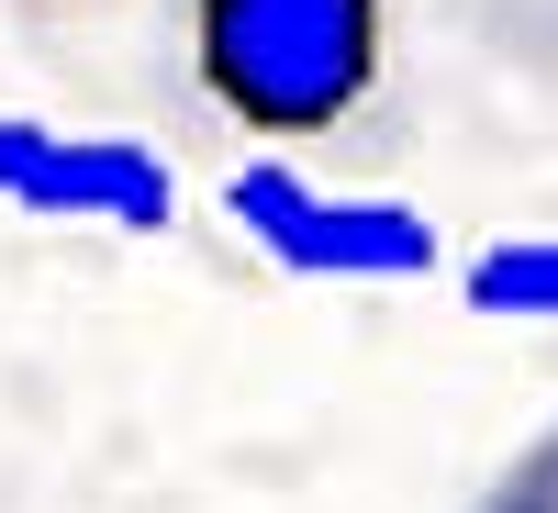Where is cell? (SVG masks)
I'll use <instances>...</instances> for the list:
<instances>
[{
	"label": "cell",
	"instance_id": "cell-3",
	"mask_svg": "<svg viewBox=\"0 0 558 513\" xmlns=\"http://www.w3.org/2000/svg\"><path fill=\"white\" fill-rule=\"evenodd\" d=\"M0 201L45 212V223H123V235H157V223H179V179L146 146H112V134L0 123Z\"/></svg>",
	"mask_w": 558,
	"mask_h": 513
},
{
	"label": "cell",
	"instance_id": "cell-1",
	"mask_svg": "<svg viewBox=\"0 0 558 513\" xmlns=\"http://www.w3.org/2000/svg\"><path fill=\"white\" fill-rule=\"evenodd\" d=\"M179 78L257 146H324L391 78V0H179Z\"/></svg>",
	"mask_w": 558,
	"mask_h": 513
},
{
	"label": "cell",
	"instance_id": "cell-4",
	"mask_svg": "<svg viewBox=\"0 0 558 513\" xmlns=\"http://www.w3.org/2000/svg\"><path fill=\"white\" fill-rule=\"evenodd\" d=\"M470 302L481 313H558V246H492L470 268Z\"/></svg>",
	"mask_w": 558,
	"mask_h": 513
},
{
	"label": "cell",
	"instance_id": "cell-2",
	"mask_svg": "<svg viewBox=\"0 0 558 513\" xmlns=\"http://www.w3.org/2000/svg\"><path fill=\"white\" fill-rule=\"evenodd\" d=\"M235 223L279 257V268H302V279H425L436 268V235H425V212H402V201H347V191H313L302 168H235Z\"/></svg>",
	"mask_w": 558,
	"mask_h": 513
}]
</instances>
